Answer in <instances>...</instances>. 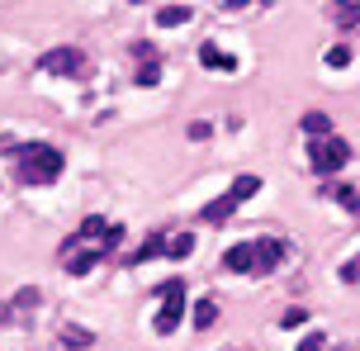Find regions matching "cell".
I'll use <instances>...</instances> for the list:
<instances>
[{"instance_id":"24","label":"cell","mask_w":360,"mask_h":351,"mask_svg":"<svg viewBox=\"0 0 360 351\" xmlns=\"http://www.w3.org/2000/svg\"><path fill=\"white\" fill-rule=\"evenodd\" d=\"M351 214H360V195H356V200H351Z\"/></svg>"},{"instance_id":"23","label":"cell","mask_w":360,"mask_h":351,"mask_svg":"<svg viewBox=\"0 0 360 351\" xmlns=\"http://www.w3.org/2000/svg\"><path fill=\"white\" fill-rule=\"evenodd\" d=\"M342 280H351V285L360 280V257H356V261H346V266H342Z\"/></svg>"},{"instance_id":"4","label":"cell","mask_w":360,"mask_h":351,"mask_svg":"<svg viewBox=\"0 0 360 351\" xmlns=\"http://www.w3.org/2000/svg\"><path fill=\"white\" fill-rule=\"evenodd\" d=\"M81 238H72V242H62V266L72 271V276H90L95 271V261H100V252H90V247H76Z\"/></svg>"},{"instance_id":"22","label":"cell","mask_w":360,"mask_h":351,"mask_svg":"<svg viewBox=\"0 0 360 351\" xmlns=\"http://www.w3.org/2000/svg\"><path fill=\"white\" fill-rule=\"evenodd\" d=\"M299 351H327V342H323V333H308L304 342H299Z\"/></svg>"},{"instance_id":"16","label":"cell","mask_w":360,"mask_h":351,"mask_svg":"<svg viewBox=\"0 0 360 351\" xmlns=\"http://www.w3.org/2000/svg\"><path fill=\"white\" fill-rule=\"evenodd\" d=\"M190 252H195V238H190V233H176V238H171V257L185 261Z\"/></svg>"},{"instance_id":"2","label":"cell","mask_w":360,"mask_h":351,"mask_svg":"<svg viewBox=\"0 0 360 351\" xmlns=\"http://www.w3.org/2000/svg\"><path fill=\"white\" fill-rule=\"evenodd\" d=\"M180 318H185V285L180 280H166L162 285V314H157V333H176Z\"/></svg>"},{"instance_id":"19","label":"cell","mask_w":360,"mask_h":351,"mask_svg":"<svg viewBox=\"0 0 360 351\" xmlns=\"http://www.w3.org/2000/svg\"><path fill=\"white\" fill-rule=\"evenodd\" d=\"M327 67H332V72L351 67V48H332V53H327Z\"/></svg>"},{"instance_id":"7","label":"cell","mask_w":360,"mask_h":351,"mask_svg":"<svg viewBox=\"0 0 360 351\" xmlns=\"http://www.w3.org/2000/svg\"><path fill=\"white\" fill-rule=\"evenodd\" d=\"M280 257H285V247H280L275 238H256V276L275 271V266H280Z\"/></svg>"},{"instance_id":"6","label":"cell","mask_w":360,"mask_h":351,"mask_svg":"<svg viewBox=\"0 0 360 351\" xmlns=\"http://www.w3.org/2000/svg\"><path fill=\"white\" fill-rule=\"evenodd\" d=\"M223 266H228V271H242V276H256V242L228 247V252H223Z\"/></svg>"},{"instance_id":"3","label":"cell","mask_w":360,"mask_h":351,"mask_svg":"<svg viewBox=\"0 0 360 351\" xmlns=\"http://www.w3.org/2000/svg\"><path fill=\"white\" fill-rule=\"evenodd\" d=\"M346 162H351V148H346L342 138H318L313 143V171L318 176H337Z\"/></svg>"},{"instance_id":"14","label":"cell","mask_w":360,"mask_h":351,"mask_svg":"<svg viewBox=\"0 0 360 351\" xmlns=\"http://www.w3.org/2000/svg\"><path fill=\"white\" fill-rule=\"evenodd\" d=\"M162 252H171V242H166V238H147L143 247H138V257H133V261H152V257H162Z\"/></svg>"},{"instance_id":"20","label":"cell","mask_w":360,"mask_h":351,"mask_svg":"<svg viewBox=\"0 0 360 351\" xmlns=\"http://www.w3.org/2000/svg\"><path fill=\"white\" fill-rule=\"evenodd\" d=\"M304 323H308L304 309H285V314H280V328H304Z\"/></svg>"},{"instance_id":"18","label":"cell","mask_w":360,"mask_h":351,"mask_svg":"<svg viewBox=\"0 0 360 351\" xmlns=\"http://www.w3.org/2000/svg\"><path fill=\"white\" fill-rule=\"evenodd\" d=\"M62 342L67 347H90V333L86 328H62Z\"/></svg>"},{"instance_id":"9","label":"cell","mask_w":360,"mask_h":351,"mask_svg":"<svg viewBox=\"0 0 360 351\" xmlns=\"http://www.w3.org/2000/svg\"><path fill=\"white\" fill-rule=\"evenodd\" d=\"M190 15H195L190 5H162V10H157V24H162V29H180V24H190Z\"/></svg>"},{"instance_id":"1","label":"cell","mask_w":360,"mask_h":351,"mask_svg":"<svg viewBox=\"0 0 360 351\" xmlns=\"http://www.w3.org/2000/svg\"><path fill=\"white\" fill-rule=\"evenodd\" d=\"M19 167H24V181L53 185L57 176H62V152L48 148V143H24V148H19Z\"/></svg>"},{"instance_id":"5","label":"cell","mask_w":360,"mask_h":351,"mask_svg":"<svg viewBox=\"0 0 360 351\" xmlns=\"http://www.w3.org/2000/svg\"><path fill=\"white\" fill-rule=\"evenodd\" d=\"M81 62H86V57L76 53V48H57V53H48L38 67H43V72H53V76H72V72H81Z\"/></svg>"},{"instance_id":"21","label":"cell","mask_w":360,"mask_h":351,"mask_svg":"<svg viewBox=\"0 0 360 351\" xmlns=\"http://www.w3.org/2000/svg\"><path fill=\"white\" fill-rule=\"evenodd\" d=\"M356 19H360V0H356V5H337V24H346V29H351Z\"/></svg>"},{"instance_id":"15","label":"cell","mask_w":360,"mask_h":351,"mask_svg":"<svg viewBox=\"0 0 360 351\" xmlns=\"http://www.w3.org/2000/svg\"><path fill=\"white\" fill-rule=\"evenodd\" d=\"M105 233H109V223H105V219H95V214L81 223V242H95V238H105Z\"/></svg>"},{"instance_id":"17","label":"cell","mask_w":360,"mask_h":351,"mask_svg":"<svg viewBox=\"0 0 360 351\" xmlns=\"http://www.w3.org/2000/svg\"><path fill=\"white\" fill-rule=\"evenodd\" d=\"M157 81H162V67H157V57H152V62L138 67V86H157Z\"/></svg>"},{"instance_id":"25","label":"cell","mask_w":360,"mask_h":351,"mask_svg":"<svg viewBox=\"0 0 360 351\" xmlns=\"http://www.w3.org/2000/svg\"><path fill=\"white\" fill-rule=\"evenodd\" d=\"M228 351H237V347H228Z\"/></svg>"},{"instance_id":"11","label":"cell","mask_w":360,"mask_h":351,"mask_svg":"<svg viewBox=\"0 0 360 351\" xmlns=\"http://www.w3.org/2000/svg\"><path fill=\"white\" fill-rule=\"evenodd\" d=\"M233 209H237V200H233V195H223V200L204 204V219H209V223H228V219H233Z\"/></svg>"},{"instance_id":"12","label":"cell","mask_w":360,"mask_h":351,"mask_svg":"<svg viewBox=\"0 0 360 351\" xmlns=\"http://www.w3.org/2000/svg\"><path fill=\"white\" fill-rule=\"evenodd\" d=\"M304 133L318 143V138H332V119L327 114H304Z\"/></svg>"},{"instance_id":"8","label":"cell","mask_w":360,"mask_h":351,"mask_svg":"<svg viewBox=\"0 0 360 351\" xmlns=\"http://www.w3.org/2000/svg\"><path fill=\"white\" fill-rule=\"evenodd\" d=\"M199 62H204V67H214V72H237V57L223 53L218 43H204V48H199Z\"/></svg>"},{"instance_id":"10","label":"cell","mask_w":360,"mask_h":351,"mask_svg":"<svg viewBox=\"0 0 360 351\" xmlns=\"http://www.w3.org/2000/svg\"><path fill=\"white\" fill-rule=\"evenodd\" d=\"M190 318H195V328H199V333H209V328L218 323V304H214V299H199Z\"/></svg>"},{"instance_id":"13","label":"cell","mask_w":360,"mask_h":351,"mask_svg":"<svg viewBox=\"0 0 360 351\" xmlns=\"http://www.w3.org/2000/svg\"><path fill=\"white\" fill-rule=\"evenodd\" d=\"M256 190H261V181H256V176H237V181H233V190H228V195H233V200L242 204V200H252Z\"/></svg>"}]
</instances>
